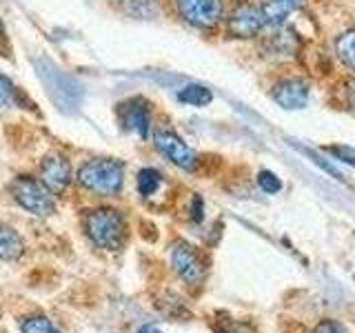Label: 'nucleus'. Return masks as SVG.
<instances>
[{
  "instance_id": "nucleus-1",
  "label": "nucleus",
  "mask_w": 355,
  "mask_h": 333,
  "mask_svg": "<svg viewBox=\"0 0 355 333\" xmlns=\"http://www.w3.org/2000/svg\"><path fill=\"white\" fill-rule=\"evenodd\" d=\"M87 236L94 240V244L109 251H118L127 238L125 218L116 209H94L85 216Z\"/></svg>"
},
{
  "instance_id": "nucleus-2",
  "label": "nucleus",
  "mask_w": 355,
  "mask_h": 333,
  "mask_svg": "<svg viewBox=\"0 0 355 333\" xmlns=\"http://www.w3.org/2000/svg\"><path fill=\"white\" fill-rule=\"evenodd\" d=\"M125 180V164L111 158L89 160L78 171V182L98 196H116Z\"/></svg>"
},
{
  "instance_id": "nucleus-3",
  "label": "nucleus",
  "mask_w": 355,
  "mask_h": 333,
  "mask_svg": "<svg viewBox=\"0 0 355 333\" xmlns=\"http://www.w3.org/2000/svg\"><path fill=\"white\" fill-rule=\"evenodd\" d=\"M36 69H38V76L44 83V87L49 89V96L53 103L62 111H73L78 107V103H80V85L71 80L69 76L60 71L58 67L47 58H38Z\"/></svg>"
},
{
  "instance_id": "nucleus-4",
  "label": "nucleus",
  "mask_w": 355,
  "mask_h": 333,
  "mask_svg": "<svg viewBox=\"0 0 355 333\" xmlns=\"http://www.w3.org/2000/svg\"><path fill=\"white\" fill-rule=\"evenodd\" d=\"M11 194H14L22 209H27L36 216H51L55 209L51 191L44 185L33 180V178L27 176L16 178L14 185H11Z\"/></svg>"
},
{
  "instance_id": "nucleus-5",
  "label": "nucleus",
  "mask_w": 355,
  "mask_h": 333,
  "mask_svg": "<svg viewBox=\"0 0 355 333\" xmlns=\"http://www.w3.org/2000/svg\"><path fill=\"white\" fill-rule=\"evenodd\" d=\"M171 264H173V271L182 278L187 284H200L205 280L207 269H205V262L200 258V253L196 251V247H191L189 242L184 240H178L173 242L171 247Z\"/></svg>"
},
{
  "instance_id": "nucleus-6",
  "label": "nucleus",
  "mask_w": 355,
  "mask_h": 333,
  "mask_svg": "<svg viewBox=\"0 0 355 333\" xmlns=\"http://www.w3.org/2000/svg\"><path fill=\"white\" fill-rule=\"evenodd\" d=\"M155 147L162 155H166L175 166H180L184 171H193L198 166L196 151L184 144L182 138H178L173 131H158L155 133Z\"/></svg>"
},
{
  "instance_id": "nucleus-7",
  "label": "nucleus",
  "mask_w": 355,
  "mask_h": 333,
  "mask_svg": "<svg viewBox=\"0 0 355 333\" xmlns=\"http://www.w3.org/2000/svg\"><path fill=\"white\" fill-rule=\"evenodd\" d=\"M180 16L196 27H214L222 18V0H175Z\"/></svg>"
},
{
  "instance_id": "nucleus-8",
  "label": "nucleus",
  "mask_w": 355,
  "mask_h": 333,
  "mask_svg": "<svg viewBox=\"0 0 355 333\" xmlns=\"http://www.w3.org/2000/svg\"><path fill=\"white\" fill-rule=\"evenodd\" d=\"M266 27V20L260 7L240 5L229 18V31L236 38H253Z\"/></svg>"
},
{
  "instance_id": "nucleus-9",
  "label": "nucleus",
  "mask_w": 355,
  "mask_h": 333,
  "mask_svg": "<svg viewBox=\"0 0 355 333\" xmlns=\"http://www.w3.org/2000/svg\"><path fill=\"white\" fill-rule=\"evenodd\" d=\"M40 178H42V185L47 187L51 194H60L69 187L71 166H69V162H67V158H62V155L51 153L40 162Z\"/></svg>"
},
{
  "instance_id": "nucleus-10",
  "label": "nucleus",
  "mask_w": 355,
  "mask_h": 333,
  "mask_svg": "<svg viewBox=\"0 0 355 333\" xmlns=\"http://www.w3.org/2000/svg\"><path fill=\"white\" fill-rule=\"evenodd\" d=\"M118 116H120V122L129 131L140 133L142 138L149 136V129H151V111H149L147 103H144L142 98H131V100H127V103H122L118 107Z\"/></svg>"
},
{
  "instance_id": "nucleus-11",
  "label": "nucleus",
  "mask_w": 355,
  "mask_h": 333,
  "mask_svg": "<svg viewBox=\"0 0 355 333\" xmlns=\"http://www.w3.org/2000/svg\"><path fill=\"white\" fill-rule=\"evenodd\" d=\"M271 96L284 109H302L309 103V85L300 78H286L273 87Z\"/></svg>"
},
{
  "instance_id": "nucleus-12",
  "label": "nucleus",
  "mask_w": 355,
  "mask_h": 333,
  "mask_svg": "<svg viewBox=\"0 0 355 333\" xmlns=\"http://www.w3.org/2000/svg\"><path fill=\"white\" fill-rule=\"evenodd\" d=\"M302 0H266V3L260 7L264 20H266V27H277L293 14V11L300 7Z\"/></svg>"
},
{
  "instance_id": "nucleus-13",
  "label": "nucleus",
  "mask_w": 355,
  "mask_h": 333,
  "mask_svg": "<svg viewBox=\"0 0 355 333\" xmlns=\"http://www.w3.org/2000/svg\"><path fill=\"white\" fill-rule=\"evenodd\" d=\"M25 253V242L18 233L0 222V260H18Z\"/></svg>"
},
{
  "instance_id": "nucleus-14",
  "label": "nucleus",
  "mask_w": 355,
  "mask_h": 333,
  "mask_svg": "<svg viewBox=\"0 0 355 333\" xmlns=\"http://www.w3.org/2000/svg\"><path fill=\"white\" fill-rule=\"evenodd\" d=\"M178 100L184 105H191V107H207L211 100H214V94L202 85H187L184 89H180Z\"/></svg>"
},
{
  "instance_id": "nucleus-15",
  "label": "nucleus",
  "mask_w": 355,
  "mask_h": 333,
  "mask_svg": "<svg viewBox=\"0 0 355 333\" xmlns=\"http://www.w3.org/2000/svg\"><path fill=\"white\" fill-rule=\"evenodd\" d=\"M162 182L164 180H162L160 171L151 169V166H144V169H140V173H138V191L142 198H153L160 191Z\"/></svg>"
},
{
  "instance_id": "nucleus-16",
  "label": "nucleus",
  "mask_w": 355,
  "mask_h": 333,
  "mask_svg": "<svg viewBox=\"0 0 355 333\" xmlns=\"http://www.w3.org/2000/svg\"><path fill=\"white\" fill-rule=\"evenodd\" d=\"M336 47H338V58L355 74V29L342 33L336 42Z\"/></svg>"
},
{
  "instance_id": "nucleus-17",
  "label": "nucleus",
  "mask_w": 355,
  "mask_h": 333,
  "mask_svg": "<svg viewBox=\"0 0 355 333\" xmlns=\"http://www.w3.org/2000/svg\"><path fill=\"white\" fill-rule=\"evenodd\" d=\"M20 331L22 333H60L53 327V322L42 318V316H31L20 322Z\"/></svg>"
},
{
  "instance_id": "nucleus-18",
  "label": "nucleus",
  "mask_w": 355,
  "mask_h": 333,
  "mask_svg": "<svg viewBox=\"0 0 355 333\" xmlns=\"http://www.w3.org/2000/svg\"><path fill=\"white\" fill-rule=\"evenodd\" d=\"M127 14L136 18H153L158 14L155 0H127Z\"/></svg>"
},
{
  "instance_id": "nucleus-19",
  "label": "nucleus",
  "mask_w": 355,
  "mask_h": 333,
  "mask_svg": "<svg viewBox=\"0 0 355 333\" xmlns=\"http://www.w3.org/2000/svg\"><path fill=\"white\" fill-rule=\"evenodd\" d=\"M20 103V92L11 85V80L0 74V107H16Z\"/></svg>"
},
{
  "instance_id": "nucleus-20",
  "label": "nucleus",
  "mask_w": 355,
  "mask_h": 333,
  "mask_svg": "<svg viewBox=\"0 0 355 333\" xmlns=\"http://www.w3.org/2000/svg\"><path fill=\"white\" fill-rule=\"evenodd\" d=\"M258 185L262 187V191H266V194H277L282 189L280 178H277L275 173H271V171H260Z\"/></svg>"
},
{
  "instance_id": "nucleus-21",
  "label": "nucleus",
  "mask_w": 355,
  "mask_h": 333,
  "mask_svg": "<svg viewBox=\"0 0 355 333\" xmlns=\"http://www.w3.org/2000/svg\"><path fill=\"white\" fill-rule=\"evenodd\" d=\"M327 151H331L333 155H336L338 160H342V162H347V164H353L355 166V149H351V147H327Z\"/></svg>"
},
{
  "instance_id": "nucleus-22",
  "label": "nucleus",
  "mask_w": 355,
  "mask_h": 333,
  "mask_svg": "<svg viewBox=\"0 0 355 333\" xmlns=\"http://www.w3.org/2000/svg\"><path fill=\"white\" fill-rule=\"evenodd\" d=\"M313 333H347V331H344V327L338 325L336 320H327V322H322V325H318Z\"/></svg>"
},
{
  "instance_id": "nucleus-23",
  "label": "nucleus",
  "mask_w": 355,
  "mask_h": 333,
  "mask_svg": "<svg viewBox=\"0 0 355 333\" xmlns=\"http://www.w3.org/2000/svg\"><path fill=\"white\" fill-rule=\"evenodd\" d=\"M193 220H202V200H200V198H196L193 200Z\"/></svg>"
},
{
  "instance_id": "nucleus-24",
  "label": "nucleus",
  "mask_w": 355,
  "mask_h": 333,
  "mask_svg": "<svg viewBox=\"0 0 355 333\" xmlns=\"http://www.w3.org/2000/svg\"><path fill=\"white\" fill-rule=\"evenodd\" d=\"M347 103H349V107L355 111V83H351V85L347 87Z\"/></svg>"
},
{
  "instance_id": "nucleus-25",
  "label": "nucleus",
  "mask_w": 355,
  "mask_h": 333,
  "mask_svg": "<svg viewBox=\"0 0 355 333\" xmlns=\"http://www.w3.org/2000/svg\"><path fill=\"white\" fill-rule=\"evenodd\" d=\"M138 333H162V331L158 327H153V325H144V327H140Z\"/></svg>"
},
{
  "instance_id": "nucleus-26",
  "label": "nucleus",
  "mask_w": 355,
  "mask_h": 333,
  "mask_svg": "<svg viewBox=\"0 0 355 333\" xmlns=\"http://www.w3.org/2000/svg\"><path fill=\"white\" fill-rule=\"evenodd\" d=\"M3 36H5V27H3V22H0V40H3Z\"/></svg>"
}]
</instances>
